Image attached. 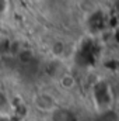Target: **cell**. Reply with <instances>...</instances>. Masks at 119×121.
Wrapping results in <instances>:
<instances>
[{"label": "cell", "instance_id": "2", "mask_svg": "<svg viewBox=\"0 0 119 121\" xmlns=\"http://www.w3.org/2000/svg\"><path fill=\"white\" fill-rule=\"evenodd\" d=\"M53 121H77L76 116L69 110H55Z\"/></svg>", "mask_w": 119, "mask_h": 121}, {"label": "cell", "instance_id": "1", "mask_svg": "<svg viewBox=\"0 0 119 121\" xmlns=\"http://www.w3.org/2000/svg\"><path fill=\"white\" fill-rule=\"evenodd\" d=\"M94 100L99 108L108 110L112 101V94L109 91V86L107 83H98L94 89Z\"/></svg>", "mask_w": 119, "mask_h": 121}]
</instances>
